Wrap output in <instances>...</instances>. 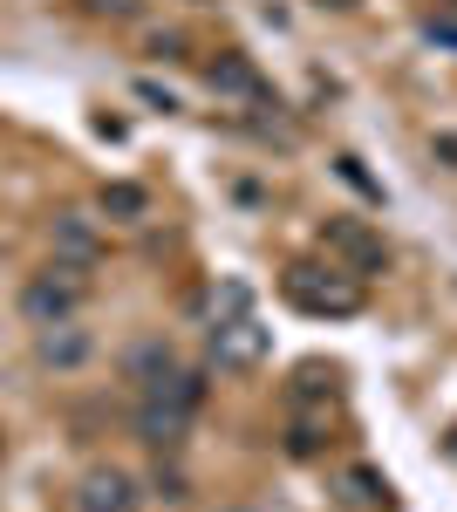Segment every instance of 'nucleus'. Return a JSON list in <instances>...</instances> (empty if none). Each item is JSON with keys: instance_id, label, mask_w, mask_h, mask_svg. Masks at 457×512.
Segmentation results:
<instances>
[{"instance_id": "obj_12", "label": "nucleus", "mask_w": 457, "mask_h": 512, "mask_svg": "<svg viewBox=\"0 0 457 512\" xmlns=\"http://www.w3.org/2000/svg\"><path fill=\"white\" fill-rule=\"evenodd\" d=\"M198 308H205V328H219V321H232V315H253V294H246L239 280H226V287H212Z\"/></svg>"}, {"instance_id": "obj_18", "label": "nucleus", "mask_w": 457, "mask_h": 512, "mask_svg": "<svg viewBox=\"0 0 457 512\" xmlns=\"http://www.w3.org/2000/svg\"><path fill=\"white\" fill-rule=\"evenodd\" d=\"M157 492H164V499H185V478H178V472H164V465H157Z\"/></svg>"}, {"instance_id": "obj_2", "label": "nucleus", "mask_w": 457, "mask_h": 512, "mask_svg": "<svg viewBox=\"0 0 457 512\" xmlns=\"http://www.w3.org/2000/svg\"><path fill=\"white\" fill-rule=\"evenodd\" d=\"M82 301H89V267H76V260H48L41 274L21 280V315L35 321V328H48V321H76Z\"/></svg>"}, {"instance_id": "obj_21", "label": "nucleus", "mask_w": 457, "mask_h": 512, "mask_svg": "<svg viewBox=\"0 0 457 512\" xmlns=\"http://www.w3.org/2000/svg\"><path fill=\"white\" fill-rule=\"evenodd\" d=\"M191 7H205V0H191Z\"/></svg>"}, {"instance_id": "obj_6", "label": "nucleus", "mask_w": 457, "mask_h": 512, "mask_svg": "<svg viewBox=\"0 0 457 512\" xmlns=\"http://www.w3.org/2000/svg\"><path fill=\"white\" fill-rule=\"evenodd\" d=\"M137 478L116 472V465H89V472L76 478V512H137Z\"/></svg>"}, {"instance_id": "obj_17", "label": "nucleus", "mask_w": 457, "mask_h": 512, "mask_svg": "<svg viewBox=\"0 0 457 512\" xmlns=\"http://www.w3.org/2000/svg\"><path fill=\"white\" fill-rule=\"evenodd\" d=\"M137 96H144V103H157V110H178V96H171V89H157V82H137Z\"/></svg>"}, {"instance_id": "obj_20", "label": "nucleus", "mask_w": 457, "mask_h": 512, "mask_svg": "<svg viewBox=\"0 0 457 512\" xmlns=\"http://www.w3.org/2000/svg\"><path fill=\"white\" fill-rule=\"evenodd\" d=\"M226 512H253V506H226Z\"/></svg>"}, {"instance_id": "obj_11", "label": "nucleus", "mask_w": 457, "mask_h": 512, "mask_svg": "<svg viewBox=\"0 0 457 512\" xmlns=\"http://www.w3.org/2000/svg\"><path fill=\"white\" fill-rule=\"evenodd\" d=\"M144 396H157V403H171V410H191V417H198V410H205V376L178 362V369H164L157 383H144Z\"/></svg>"}, {"instance_id": "obj_14", "label": "nucleus", "mask_w": 457, "mask_h": 512, "mask_svg": "<svg viewBox=\"0 0 457 512\" xmlns=\"http://www.w3.org/2000/svg\"><path fill=\"white\" fill-rule=\"evenodd\" d=\"M348 499H355V506H389V478L382 472H369V465H348Z\"/></svg>"}, {"instance_id": "obj_10", "label": "nucleus", "mask_w": 457, "mask_h": 512, "mask_svg": "<svg viewBox=\"0 0 457 512\" xmlns=\"http://www.w3.org/2000/svg\"><path fill=\"white\" fill-rule=\"evenodd\" d=\"M164 369H178V349H171L164 335H144V342H130V349H123V376H130L137 390H144V383H157Z\"/></svg>"}, {"instance_id": "obj_16", "label": "nucleus", "mask_w": 457, "mask_h": 512, "mask_svg": "<svg viewBox=\"0 0 457 512\" xmlns=\"http://www.w3.org/2000/svg\"><path fill=\"white\" fill-rule=\"evenodd\" d=\"M423 35L437 41V48H457V14H430V21H423Z\"/></svg>"}, {"instance_id": "obj_13", "label": "nucleus", "mask_w": 457, "mask_h": 512, "mask_svg": "<svg viewBox=\"0 0 457 512\" xmlns=\"http://www.w3.org/2000/svg\"><path fill=\"white\" fill-rule=\"evenodd\" d=\"M103 212H110L116 226H137L151 212V192L144 185H103Z\"/></svg>"}, {"instance_id": "obj_7", "label": "nucleus", "mask_w": 457, "mask_h": 512, "mask_svg": "<svg viewBox=\"0 0 457 512\" xmlns=\"http://www.w3.org/2000/svg\"><path fill=\"white\" fill-rule=\"evenodd\" d=\"M191 424H198L191 410H171V403H157V396H137V417H130V431L144 437L157 458H164V451H185Z\"/></svg>"}, {"instance_id": "obj_8", "label": "nucleus", "mask_w": 457, "mask_h": 512, "mask_svg": "<svg viewBox=\"0 0 457 512\" xmlns=\"http://www.w3.org/2000/svg\"><path fill=\"white\" fill-rule=\"evenodd\" d=\"M89 355H96V335H89L82 321H48V328H35V362L41 369H62V376H69Z\"/></svg>"}, {"instance_id": "obj_5", "label": "nucleus", "mask_w": 457, "mask_h": 512, "mask_svg": "<svg viewBox=\"0 0 457 512\" xmlns=\"http://www.w3.org/2000/svg\"><path fill=\"white\" fill-rule=\"evenodd\" d=\"M267 355H273V335L253 315H232V321H219V328H212V362H219V369H232V376L260 369Z\"/></svg>"}, {"instance_id": "obj_3", "label": "nucleus", "mask_w": 457, "mask_h": 512, "mask_svg": "<svg viewBox=\"0 0 457 512\" xmlns=\"http://www.w3.org/2000/svg\"><path fill=\"white\" fill-rule=\"evenodd\" d=\"M321 253H328L335 267H348L355 280L389 274V239H382L369 219H348V212H328V219H321Z\"/></svg>"}, {"instance_id": "obj_15", "label": "nucleus", "mask_w": 457, "mask_h": 512, "mask_svg": "<svg viewBox=\"0 0 457 512\" xmlns=\"http://www.w3.org/2000/svg\"><path fill=\"white\" fill-rule=\"evenodd\" d=\"M82 14H96V21H137L144 0H82Z\"/></svg>"}, {"instance_id": "obj_4", "label": "nucleus", "mask_w": 457, "mask_h": 512, "mask_svg": "<svg viewBox=\"0 0 457 512\" xmlns=\"http://www.w3.org/2000/svg\"><path fill=\"white\" fill-rule=\"evenodd\" d=\"M205 89L226 96V103H253V110H267V103H273L267 76H260L253 55H239V48H219V55L205 62ZM273 110H280V103H273Z\"/></svg>"}, {"instance_id": "obj_9", "label": "nucleus", "mask_w": 457, "mask_h": 512, "mask_svg": "<svg viewBox=\"0 0 457 512\" xmlns=\"http://www.w3.org/2000/svg\"><path fill=\"white\" fill-rule=\"evenodd\" d=\"M103 253V233L82 219V212H55V260H76V267H96Z\"/></svg>"}, {"instance_id": "obj_19", "label": "nucleus", "mask_w": 457, "mask_h": 512, "mask_svg": "<svg viewBox=\"0 0 457 512\" xmlns=\"http://www.w3.org/2000/svg\"><path fill=\"white\" fill-rule=\"evenodd\" d=\"M321 7H355V0H321Z\"/></svg>"}, {"instance_id": "obj_1", "label": "nucleus", "mask_w": 457, "mask_h": 512, "mask_svg": "<svg viewBox=\"0 0 457 512\" xmlns=\"http://www.w3.org/2000/svg\"><path fill=\"white\" fill-rule=\"evenodd\" d=\"M280 294L301 308V315H362V301H369V280H355L348 267H335V260H287L280 267Z\"/></svg>"}]
</instances>
